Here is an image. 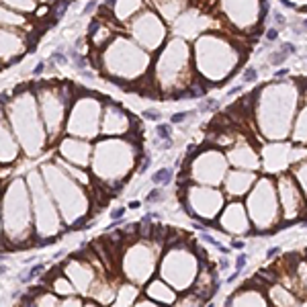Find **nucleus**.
Segmentation results:
<instances>
[{"label": "nucleus", "mask_w": 307, "mask_h": 307, "mask_svg": "<svg viewBox=\"0 0 307 307\" xmlns=\"http://www.w3.org/2000/svg\"><path fill=\"white\" fill-rule=\"evenodd\" d=\"M151 180L156 182V184H168L172 180V170L170 168H160L156 174L151 176Z\"/></svg>", "instance_id": "nucleus-1"}, {"label": "nucleus", "mask_w": 307, "mask_h": 307, "mask_svg": "<svg viewBox=\"0 0 307 307\" xmlns=\"http://www.w3.org/2000/svg\"><path fill=\"white\" fill-rule=\"evenodd\" d=\"M43 270H45V266H43V264H35V266H33V268H31V270H29V274L25 277V281H31V278L39 277V274L43 272Z\"/></svg>", "instance_id": "nucleus-2"}, {"label": "nucleus", "mask_w": 307, "mask_h": 307, "mask_svg": "<svg viewBox=\"0 0 307 307\" xmlns=\"http://www.w3.org/2000/svg\"><path fill=\"white\" fill-rule=\"evenodd\" d=\"M156 131H158V135H160V137H164L166 142H170V127H168V125H158Z\"/></svg>", "instance_id": "nucleus-3"}, {"label": "nucleus", "mask_w": 307, "mask_h": 307, "mask_svg": "<svg viewBox=\"0 0 307 307\" xmlns=\"http://www.w3.org/2000/svg\"><path fill=\"white\" fill-rule=\"evenodd\" d=\"M160 197H162V190L160 188H154L151 193H147L146 203H156V201H160Z\"/></svg>", "instance_id": "nucleus-4"}, {"label": "nucleus", "mask_w": 307, "mask_h": 307, "mask_svg": "<svg viewBox=\"0 0 307 307\" xmlns=\"http://www.w3.org/2000/svg\"><path fill=\"white\" fill-rule=\"evenodd\" d=\"M217 105H219L217 100H213V98H207V100H205L203 105H201V111H213V109L217 107Z\"/></svg>", "instance_id": "nucleus-5"}, {"label": "nucleus", "mask_w": 307, "mask_h": 307, "mask_svg": "<svg viewBox=\"0 0 307 307\" xmlns=\"http://www.w3.org/2000/svg\"><path fill=\"white\" fill-rule=\"evenodd\" d=\"M244 80H246V82H254V80H256V70H254V68H248V70L244 72Z\"/></svg>", "instance_id": "nucleus-6"}, {"label": "nucleus", "mask_w": 307, "mask_h": 307, "mask_svg": "<svg viewBox=\"0 0 307 307\" xmlns=\"http://www.w3.org/2000/svg\"><path fill=\"white\" fill-rule=\"evenodd\" d=\"M186 117H188V113H174L170 121H172V123H182Z\"/></svg>", "instance_id": "nucleus-7"}, {"label": "nucleus", "mask_w": 307, "mask_h": 307, "mask_svg": "<svg viewBox=\"0 0 307 307\" xmlns=\"http://www.w3.org/2000/svg\"><path fill=\"white\" fill-rule=\"evenodd\" d=\"M143 119H150V121H158L160 119V115L154 111H143Z\"/></svg>", "instance_id": "nucleus-8"}, {"label": "nucleus", "mask_w": 307, "mask_h": 307, "mask_svg": "<svg viewBox=\"0 0 307 307\" xmlns=\"http://www.w3.org/2000/svg\"><path fill=\"white\" fill-rule=\"evenodd\" d=\"M244 264H246V256H238V262H235V272H242V268H244Z\"/></svg>", "instance_id": "nucleus-9"}, {"label": "nucleus", "mask_w": 307, "mask_h": 307, "mask_svg": "<svg viewBox=\"0 0 307 307\" xmlns=\"http://www.w3.org/2000/svg\"><path fill=\"white\" fill-rule=\"evenodd\" d=\"M123 213H125V211H123V209H113L111 217H113V219H121V217H123Z\"/></svg>", "instance_id": "nucleus-10"}, {"label": "nucleus", "mask_w": 307, "mask_h": 307, "mask_svg": "<svg viewBox=\"0 0 307 307\" xmlns=\"http://www.w3.org/2000/svg\"><path fill=\"white\" fill-rule=\"evenodd\" d=\"M96 29H98V23H96V21H92V23H90V29H88V35H94V33H96Z\"/></svg>", "instance_id": "nucleus-11"}, {"label": "nucleus", "mask_w": 307, "mask_h": 307, "mask_svg": "<svg viewBox=\"0 0 307 307\" xmlns=\"http://www.w3.org/2000/svg\"><path fill=\"white\" fill-rule=\"evenodd\" d=\"M76 66H78L80 70H84V68H86V59H84V58H78V59H76Z\"/></svg>", "instance_id": "nucleus-12"}, {"label": "nucleus", "mask_w": 307, "mask_h": 307, "mask_svg": "<svg viewBox=\"0 0 307 307\" xmlns=\"http://www.w3.org/2000/svg\"><path fill=\"white\" fill-rule=\"evenodd\" d=\"M147 166H150V158H146V160L142 162V168H139V172H142V174H143V172L147 170Z\"/></svg>", "instance_id": "nucleus-13"}, {"label": "nucleus", "mask_w": 307, "mask_h": 307, "mask_svg": "<svg viewBox=\"0 0 307 307\" xmlns=\"http://www.w3.org/2000/svg\"><path fill=\"white\" fill-rule=\"evenodd\" d=\"M41 72H43V63H37V66H35V70H33V76H39Z\"/></svg>", "instance_id": "nucleus-14"}, {"label": "nucleus", "mask_w": 307, "mask_h": 307, "mask_svg": "<svg viewBox=\"0 0 307 307\" xmlns=\"http://www.w3.org/2000/svg\"><path fill=\"white\" fill-rule=\"evenodd\" d=\"M94 6H96V2H94V0H90V2L86 4V10H84V12H92V10H94Z\"/></svg>", "instance_id": "nucleus-15"}, {"label": "nucleus", "mask_w": 307, "mask_h": 307, "mask_svg": "<svg viewBox=\"0 0 307 307\" xmlns=\"http://www.w3.org/2000/svg\"><path fill=\"white\" fill-rule=\"evenodd\" d=\"M266 37H268V39H277V29H270L266 33Z\"/></svg>", "instance_id": "nucleus-16"}, {"label": "nucleus", "mask_w": 307, "mask_h": 307, "mask_svg": "<svg viewBox=\"0 0 307 307\" xmlns=\"http://www.w3.org/2000/svg\"><path fill=\"white\" fill-rule=\"evenodd\" d=\"M139 201H131V203H129V209H139Z\"/></svg>", "instance_id": "nucleus-17"}, {"label": "nucleus", "mask_w": 307, "mask_h": 307, "mask_svg": "<svg viewBox=\"0 0 307 307\" xmlns=\"http://www.w3.org/2000/svg\"><path fill=\"white\" fill-rule=\"evenodd\" d=\"M53 58H55V59H58V62H59V63H63V62H66V58H63V55H62V53H53Z\"/></svg>", "instance_id": "nucleus-18"}, {"label": "nucleus", "mask_w": 307, "mask_h": 307, "mask_svg": "<svg viewBox=\"0 0 307 307\" xmlns=\"http://www.w3.org/2000/svg\"><path fill=\"white\" fill-rule=\"evenodd\" d=\"M231 246H234V248H244V242H234Z\"/></svg>", "instance_id": "nucleus-19"}, {"label": "nucleus", "mask_w": 307, "mask_h": 307, "mask_svg": "<svg viewBox=\"0 0 307 307\" xmlns=\"http://www.w3.org/2000/svg\"><path fill=\"white\" fill-rule=\"evenodd\" d=\"M0 260H6V256H0Z\"/></svg>", "instance_id": "nucleus-20"}]
</instances>
